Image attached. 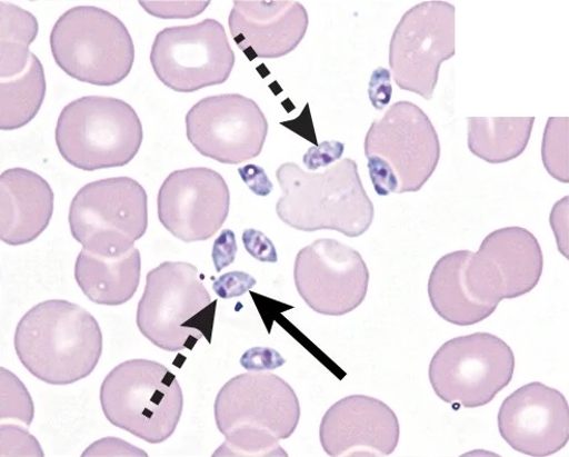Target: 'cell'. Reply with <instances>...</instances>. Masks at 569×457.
<instances>
[{
	"mask_svg": "<svg viewBox=\"0 0 569 457\" xmlns=\"http://www.w3.org/2000/svg\"><path fill=\"white\" fill-rule=\"evenodd\" d=\"M24 368L39 380L68 386L90 377L103 350L100 325L87 309L67 300H48L28 310L14 335Z\"/></svg>",
	"mask_w": 569,
	"mask_h": 457,
	"instance_id": "obj_1",
	"label": "cell"
},
{
	"mask_svg": "<svg viewBox=\"0 0 569 457\" xmlns=\"http://www.w3.org/2000/svg\"><path fill=\"white\" fill-rule=\"evenodd\" d=\"M300 416L299 398L287 381L272 374L240 375L216 398L224 443L213 456H288L279 441L296 433Z\"/></svg>",
	"mask_w": 569,
	"mask_h": 457,
	"instance_id": "obj_2",
	"label": "cell"
},
{
	"mask_svg": "<svg viewBox=\"0 0 569 457\" xmlns=\"http://www.w3.org/2000/svg\"><path fill=\"white\" fill-rule=\"evenodd\" d=\"M277 180L281 188L277 215L295 230H329L358 238L373 223L375 206L352 159L337 162L325 173H307L296 162L282 163Z\"/></svg>",
	"mask_w": 569,
	"mask_h": 457,
	"instance_id": "obj_3",
	"label": "cell"
},
{
	"mask_svg": "<svg viewBox=\"0 0 569 457\" xmlns=\"http://www.w3.org/2000/svg\"><path fill=\"white\" fill-rule=\"evenodd\" d=\"M217 306L193 265L163 262L147 277L137 326L163 351L192 350L202 338L211 345Z\"/></svg>",
	"mask_w": 569,
	"mask_h": 457,
	"instance_id": "obj_4",
	"label": "cell"
},
{
	"mask_svg": "<svg viewBox=\"0 0 569 457\" xmlns=\"http://www.w3.org/2000/svg\"><path fill=\"white\" fill-rule=\"evenodd\" d=\"M110 424L149 444L172 437L183 414L180 384L162 364L132 359L113 368L100 390Z\"/></svg>",
	"mask_w": 569,
	"mask_h": 457,
	"instance_id": "obj_5",
	"label": "cell"
},
{
	"mask_svg": "<svg viewBox=\"0 0 569 457\" xmlns=\"http://www.w3.org/2000/svg\"><path fill=\"white\" fill-rule=\"evenodd\" d=\"M56 145L73 167L93 171L123 167L137 156L144 132L136 110L109 97H83L66 106L57 122Z\"/></svg>",
	"mask_w": 569,
	"mask_h": 457,
	"instance_id": "obj_6",
	"label": "cell"
},
{
	"mask_svg": "<svg viewBox=\"0 0 569 457\" xmlns=\"http://www.w3.org/2000/svg\"><path fill=\"white\" fill-rule=\"evenodd\" d=\"M53 60L71 78L96 86L122 82L134 62V46L124 23L96 7H76L54 23Z\"/></svg>",
	"mask_w": 569,
	"mask_h": 457,
	"instance_id": "obj_7",
	"label": "cell"
},
{
	"mask_svg": "<svg viewBox=\"0 0 569 457\" xmlns=\"http://www.w3.org/2000/svg\"><path fill=\"white\" fill-rule=\"evenodd\" d=\"M69 223L72 237L84 249L123 255L148 231V193L127 177L91 182L72 199Z\"/></svg>",
	"mask_w": 569,
	"mask_h": 457,
	"instance_id": "obj_8",
	"label": "cell"
},
{
	"mask_svg": "<svg viewBox=\"0 0 569 457\" xmlns=\"http://www.w3.org/2000/svg\"><path fill=\"white\" fill-rule=\"evenodd\" d=\"M513 350L496 335L476 332L445 342L430 364V381L446 404L489 405L513 379Z\"/></svg>",
	"mask_w": 569,
	"mask_h": 457,
	"instance_id": "obj_9",
	"label": "cell"
},
{
	"mask_svg": "<svg viewBox=\"0 0 569 457\" xmlns=\"http://www.w3.org/2000/svg\"><path fill=\"white\" fill-rule=\"evenodd\" d=\"M455 7L430 0L411 8L395 28L389 64L398 88L432 100L442 63L455 56Z\"/></svg>",
	"mask_w": 569,
	"mask_h": 457,
	"instance_id": "obj_10",
	"label": "cell"
},
{
	"mask_svg": "<svg viewBox=\"0 0 569 457\" xmlns=\"http://www.w3.org/2000/svg\"><path fill=\"white\" fill-rule=\"evenodd\" d=\"M159 80L179 93H192L229 80L236 53L222 23L214 19L164 28L151 50Z\"/></svg>",
	"mask_w": 569,
	"mask_h": 457,
	"instance_id": "obj_11",
	"label": "cell"
},
{
	"mask_svg": "<svg viewBox=\"0 0 569 457\" xmlns=\"http://www.w3.org/2000/svg\"><path fill=\"white\" fill-rule=\"evenodd\" d=\"M545 268L542 248L522 227H506L489 235L466 268L471 296L497 306L505 299L528 295L538 285Z\"/></svg>",
	"mask_w": 569,
	"mask_h": 457,
	"instance_id": "obj_12",
	"label": "cell"
},
{
	"mask_svg": "<svg viewBox=\"0 0 569 457\" xmlns=\"http://www.w3.org/2000/svg\"><path fill=\"white\" fill-rule=\"evenodd\" d=\"M365 156L385 160L398 181L397 193L417 192L431 179L439 165L438 132L417 105L400 101L369 128Z\"/></svg>",
	"mask_w": 569,
	"mask_h": 457,
	"instance_id": "obj_13",
	"label": "cell"
},
{
	"mask_svg": "<svg viewBox=\"0 0 569 457\" xmlns=\"http://www.w3.org/2000/svg\"><path fill=\"white\" fill-rule=\"evenodd\" d=\"M187 137L202 156L224 165L259 157L269 125L258 103L241 95H220L197 102L186 118Z\"/></svg>",
	"mask_w": 569,
	"mask_h": 457,
	"instance_id": "obj_14",
	"label": "cell"
},
{
	"mask_svg": "<svg viewBox=\"0 0 569 457\" xmlns=\"http://www.w3.org/2000/svg\"><path fill=\"white\" fill-rule=\"evenodd\" d=\"M298 294L315 311L341 317L357 309L368 291L369 271L356 249L322 239L301 249L295 265Z\"/></svg>",
	"mask_w": 569,
	"mask_h": 457,
	"instance_id": "obj_15",
	"label": "cell"
},
{
	"mask_svg": "<svg viewBox=\"0 0 569 457\" xmlns=\"http://www.w3.org/2000/svg\"><path fill=\"white\" fill-rule=\"evenodd\" d=\"M231 208L230 188L218 171L192 167L173 171L158 195V217L177 239L207 241L218 234Z\"/></svg>",
	"mask_w": 569,
	"mask_h": 457,
	"instance_id": "obj_16",
	"label": "cell"
},
{
	"mask_svg": "<svg viewBox=\"0 0 569 457\" xmlns=\"http://www.w3.org/2000/svg\"><path fill=\"white\" fill-rule=\"evenodd\" d=\"M499 433L515 450L533 457L560 451L569 438V407L557 389L540 383L508 396L498 415Z\"/></svg>",
	"mask_w": 569,
	"mask_h": 457,
	"instance_id": "obj_17",
	"label": "cell"
},
{
	"mask_svg": "<svg viewBox=\"0 0 569 457\" xmlns=\"http://www.w3.org/2000/svg\"><path fill=\"white\" fill-rule=\"evenodd\" d=\"M400 423L393 410L375 397L352 395L325 415L320 440L325 451L340 456H389L400 441Z\"/></svg>",
	"mask_w": 569,
	"mask_h": 457,
	"instance_id": "obj_18",
	"label": "cell"
},
{
	"mask_svg": "<svg viewBox=\"0 0 569 457\" xmlns=\"http://www.w3.org/2000/svg\"><path fill=\"white\" fill-rule=\"evenodd\" d=\"M232 38L249 61L280 59L295 51L309 24L293 0H237L229 18Z\"/></svg>",
	"mask_w": 569,
	"mask_h": 457,
	"instance_id": "obj_19",
	"label": "cell"
},
{
	"mask_svg": "<svg viewBox=\"0 0 569 457\" xmlns=\"http://www.w3.org/2000/svg\"><path fill=\"white\" fill-rule=\"evenodd\" d=\"M54 195L36 171L11 168L0 177V238L10 246L37 240L53 215Z\"/></svg>",
	"mask_w": 569,
	"mask_h": 457,
	"instance_id": "obj_20",
	"label": "cell"
},
{
	"mask_svg": "<svg viewBox=\"0 0 569 457\" xmlns=\"http://www.w3.org/2000/svg\"><path fill=\"white\" fill-rule=\"evenodd\" d=\"M141 275V257L137 248L123 255L103 256L82 249L74 268L78 287L92 302L121 306L136 295Z\"/></svg>",
	"mask_w": 569,
	"mask_h": 457,
	"instance_id": "obj_21",
	"label": "cell"
},
{
	"mask_svg": "<svg viewBox=\"0 0 569 457\" xmlns=\"http://www.w3.org/2000/svg\"><path fill=\"white\" fill-rule=\"evenodd\" d=\"M472 251H453L442 257L429 280L432 307L449 324L472 326L487 320L497 306L476 300L466 282V268Z\"/></svg>",
	"mask_w": 569,
	"mask_h": 457,
	"instance_id": "obj_22",
	"label": "cell"
},
{
	"mask_svg": "<svg viewBox=\"0 0 569 457\" xmlns=\"http://www.w3.org/2000/svg\"><path fill=\"white\" fill-rule=\"evenodd\" d=\"M468 147L473 156L492 165L519 158L527 149L535 118H469Z\"/></svg>",
	"mask_w": 569,
	"mask_h": 457,
	"instance_id": "obj_23",
	"label": "cell"
},
{
	"mask_svg": "<svg viewBox=\"0 0 569 457\" xmlns=\"http://www.w3.org/2000/svg\"><path fill=\"white\" fill-rule=\"evenodd\" d=\"M0 127L4 131L23 128L38 116L46 97L42 63L32 53L27 69L0 82Z\"/></svg>",
	"mask_w": 569,
	"mask_h": 457,
	"instance_id": "obj_24",
	"label": "cell"
},
{
	"mask_svg": "<svg viewBox=\"0 0 569 457\" xmlns=\"http://www.w3.org/2000/svg\"><path fill=\"white\" fill-rule=\"evenodd\" d=\"M0 77L22 73L31 61V44L39 34L38 19L18 6L0 3Z\"/></svg>",
	"mask_w": 569,
	"mask_h": 457,
	"instance_id": "obj_25",
	"label": "cell"
},
{
	"mask_svg": "<svg viewBox=\"0 0 569 457\" xmlns=\"http://www.w3.org/2000/svg\"><path fill=\"white\" fill-rule=\"evenodd\" d=\"M542 158L550 176L568 183V118L549 120L543 138Z\"/></svg>",
	"mask_w": 569,
	"mask_h": 457,
	"instance_id": "obj_26",
	"label": "cell"
},
{
	"mask_svg": "<svg viewBox=\"0 0 569 457\" xmlns=\"http://www.w3.org/2000/svg\"><path fill=\"white\" fill-rule=\"evenodd\" d=\"M14 418L30 426L34 405L30 393L10 370L2 367V419Z\"/></svg>",
	"mask_w": 569,
	"mask_h": 457,
	"instance_id": "obj_27",
	"label": "cell"
},
{
	"mask_svg": "<svg viewBox=\"0 0 569 457\" xmlns=\"http://www.w3.org/2000/svg\"><path fill=\"white\" fill-rule=\"evenodd\" d=\"M2 456H43L38 440L14 425H2Z\"/></svg>",
	"mask_w": 569,
	"mask_h": 457,
	"instance_id": "obj_28",
	"label": "cell"
},
{
	"mask_svg": "<svg viewBox=\"0 0 569 457\" xmlns=\"http://www.w3.org/2000/svg\"><path fill=\"white\" fill-rule=\"evenodd\" d=\"M150 14L161 19H189L204 12L209 2H140Z\"/></svg>",
	"mask_w": 569,
	"mask_h": 457,
	"instance_id": "obj_29",
	"label": "cell"
},
{
	"mask_svg": "<svg viewBox=\"0 0 569 457\" xmlns=\"http://www.w3.org/2000/svg\"><path fill=\"white\" fill-rule=\"evenodd\" d=\"M256 279L243 271H232L220 276L213 282V291L221 299L239 298L250 291Z\"/></svg>",
	"mask_w": 569,
	"mask_h": 457,
	"instance_id": "obj_30",
	"label": "cell"
},
{
	"mask_svg": "<svg viewBox=\"0 0 569 457\" xmlns=\"http://www.w3.org/2000/svg\"><path fill=\"white\" fill-rule=\"evenodd\" d=\"M287 362L278 351L271 348H252L241 357V366L248 372H264V370L277 369Z\"/></svg>",
	"mask_w": 569,
	"mask_h": 457,
	"instance_id": "obj_31",
	"label": "cell"
},
{
	"mask_svg": "<svg viewBox=\"0 0 569 457\" xmlns=\"http://www.w3.org/2000/svg\"><path fill=\"white\" fill-rule=\"evenodd\" d=\"M242 241L248 254L263 264H277L278 254L273 242L262 232L248 228L243 232Z\"/></svg>",
	"mask_w": 569,
	"mask_h": 457,
	"instance_id": "obj_32",
	"label": "cell"
},
{
	"mask_svg": "<svg viewBox=\"0 0 569 457\" xmlns=\"http://www.w3.org/2000/svg\"><path fill=\"white\" fill-rule=\"evenodd\" d=\"M345 150V142L327 140L321 146L310 148L303 156L302 161L309 170H317L339 160Z\"/></svg>",
	"mask_w": 569,
	"mask_h": 457,
	"instance_id": "obj_33",
	"label": "cell"
},
{
	"mask_svg": "<svg viewBox=\"0 0 569 457\" xmlns=\"http://www.w3.org/2000/svg\"><path fill=\"white\" fill-rule=\"evenodd\" d=\"M368 171L371 177L376 191L380 196L397 193L398 181L391 167L381 158L369 157Z\"/></svg>",
	"mask_w": 569,
	"mask_h": 457,
	"instance_id": "obj_34",
	"label": "cell"
},
{
	"mask_svg": "<svg viewBox=\"0 0 569 457\" xmlns=\"http://www.w3.org/2000/svg\"><path fill=\"white\" fill-rule=\"evenodd\" d=\"M392 96L391 73L385 68H378L368 83V97L376 109H385Z\"/></svg>",
	"mask_w": 569,
	"mask_h": 457,
	"instance_id": "obj_35",
	"label": "cell"
},
{
	"mask_svg": "<svg viewBox=\"0 0 569 457\" xmlns=\"http://www.w3.org/2000/svg\"><path fill=\"white\" fill-rule=\"evenodd\" d=\"M238 254V242L236 234L232 230H223L216 240L212 249V260L216 271L220 272L224 268L234 264Z\"/></svg>",
	"mask_w": 569,
	"mask_h": 457,
	"instance_id": "obj_36",
	"label": "cell"
},
{
	"mask_svg": "<svg viewBox=\"0 0 569 457\" xmlns=\"http://www.w3.org/2000/svg\"><path fill=\"white\" fill-rule=\"evenodd\" d=\"M148 456L147 453L138 449L126 441L117 438H106L89 447L82 456Z\"/></svg>",
	"mask_w": 569,
	"mask_h": 457,
	"instance_id": "obj_37",
	"label": "cell"
},
{
	"mask_svg": "<svg viewBox=\"0 0 569 457\" xmlns=\"http://www.w3.org/2000/svg\"><path fill=\"white\" fill-rule=\"evenodd\" d=\"M238 171L242 181L254 195L266 197L271 193L273 185L262 167L247 165L240 167Z\"/></svg>",
	"mask_w": 569,
	"mask_h": 457,
	"instance_id": "obj_38",
	"label": "cell"
}]
</instances>
